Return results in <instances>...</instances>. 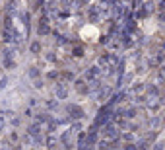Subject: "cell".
Here are the masks:
<instances>
[{
    "label": "cell",
    "instance_id": "6da1fadb",
    "mask_svg": "<svg viewBox=\"0 0 165 150\" xmlns=\"http://www.w3.org/2000/svg\"><path fill=\"white\" fill-rule=\"evenodd\" d=\"M72 140H74V131L68 129L62 133V137H60V142L64 144V148H72Z\"/></svg>",
    "mask_w": 165,
    "mask_h": 150
},
{
    "label": "cell",
    "instance_id": "7a4b0ae2",
    "mask_svg": "<svg viewBox=\"0 0 165 150\" xmlns=\"http://www.w3.org/2000/svg\"><path fill=\"white\" fill-rule=\"evenodd\" d=\"M103 135H105L107 138H117V137H119V133H117V127H115V125H107V127L103 129Z\"/></svg>",
    "mask_w": 165,
    "mask_h": 150
},
{
    "label": "cell",
    "instance_id": "3957f363",
    "mask_svg": "<svg viewBox=\"0 0 165 150\" xmlns=\"http://www.w3.org/2000/svg\"><path fill=\"white\" fill-rule=\"evenodd\" d=\"M55 92H57V98L58 99H64L66 96H68V88H66L64 84H58L57 88H55Z\"/></svg>",
    "mask_w": 165,
    "mask_h": 150
},
{
    "label": "cell",
    "instance_id": "277c9868",
    "mask_svg": "<svg viewBox=\"0 0 165 150\" xmlns=\"http://www.w3.org/2000/svg\"><path fill=\"white\" fill-rule=\"evenodd\" d=\"M107 119H109V109H101V111H99V113H97V119H95V123L97 125H105V123H107Z\"/></svg>",
    "mask_w": 165,
    "mask_h": 150
},
{
    "label": "cell",
    "instance_id": "5b68a950",
    "mask_svg": "<svg viewBox=\"0 0 165 150\" xmlns=\"http://www.w3.org/2000/svg\"><path fill=\"white\" fill-rule=\"evenodd\" d=\"M68 113H72V117H74V119H80L84 115L82 107H78V105H70V107H68Z\"/></svg>",
    "mask_w": 165,
    "mask_h": 150
},
{
    "label": "cell",
    "instance_id": "8992f818",
    "mask_svg": "<svg viewBox=\"0 0 165 150\" xmlns=\"http://www.w3.org/2000/svg\"><path fill=\"white\" fill-rule=\"evenodd\" d=\"M29 135H31V137H35L37 140H41V127H39L37 123L31 125V127H29Z\"/></svg>",
    "mask_w": 165,
    "mask_h": 150
},
{
    "label": "cell",
    "instance_id": "52a82bcc",
    "mask_svg": "<svg viewBox=\"0 0 165 150\" xmlns=\"http://www.w3.org/2000/svg\"><path fill=\"white\" fill-rule=\"evenodd\" d=\"M109 96H111V90H109V88H103V90H99V94H97V98L101 99H105V98H109Z\"/></svg>",
    "mask_w": 165,
    "mask_h": 150
},
{
    "label": "cell",
    "instance_id": "ba28073f",
    "mask_svg": "<svg viewBox=\"0 0 165 150\" xmlns=\"http://www.w3.org/2000/svg\"><path fill=\"white\" fill-rule=\"evenodd\" d=\"M95 76H99V68H91V70L86 74V78H89V80H93Z\"/></svg>",
    "mask_w": 165,
    "mask_h": 150
},
{
    "label": "cell",
    "instance_id": "9c48e42d",
    "mask_svg": "<svg viewBox=\"0 0 165 150\" xmlns=\"http://www.w3.org/2000/svg\"><path fill=\"white\" fill-rule=\"evenodd\" d=\"M89 18H91L93 22L99 18V12H97V8H89Z\"/></svg>",
    "mask_w": 165,
    "mask_h": 150
},
{
    "label": "cell",
    "instance_id": "30bf717a",
    "mask_svg": "<svg viewBox=\"0 0 165 150\" xmlns=\"http://www.w3.org/2000/svg\"><path fill=\"white\" fill-rule=\"evenodd\" d=\"M122 99H124V94H117V96H113V99H111V105L119 103V101H122Z\"/></svg>",
    "mask_w": 165,
    "mask_h": 150
},
{
    "label": "cell",
    "instance_id": "8fae6325",
    "mask_svg": "<svg viewBox=\"0 0 165 150\" xmlns=\"http://www.w3.org/2000/svg\"><path fill=\"white\" fill-rule=\"evenodd\" d=\"M55 144H57V138L51 135V137L47 138V146H49V148H55Z\"/></svg>",
    "mask_w": 165,
    "mask_h": 150
},
{
    "label": "cell",
    "instance_id": "7c38bea8",
    "mask_svg": "<svg viewBox=\"0 0 165 150\" xmlns=\"http://www.w3.org/2000/svg\"><path fill=\"white\" fill-rule=\"evenodd\" d=\"M39 33H49V26H47V24H41V26H39Z\"/></svg>",
    "mask_w": 165,
    "mask_h": 150
},
{
    "label": "cell",
    "instance_id": "4fadbf2b",
    "mask_svg": "<svg viewBox=\"0 0 165 150\" xmlns=\"http://www.w3.org/2000/svg\"><path fill=\"white\" fill-rule=\"evenodd\" d=\"M4 65H6L8 68H14V66H16V60H14V59H6V60H4Z\"/></svg>",
    "mask_w": 165,
    "mask_h": 150
},
{
    "label": "cell",
    "instance_id": "5bb4252c",
    "mask_svg": "<svg viewBox=\"0 0 165 150\" xmlns=\"http://www.w3.org/2000/svg\"><path fill=\"white\" fill-rule=\"evenodd\" d=\"M4 125H6V121H4V115L0 113V131H4Z\"/></svg>",
    "mask_w": 165,
    "mask_h": 150
},
{
    "label": "cell",
    "instance_id": "9a60e30c",
    "mask_svg": "<svg viewBox=\"0 0 165 150\" xmlns=\"http://www.w3.org/2000/svg\"><path fill=\"white\" fill-rule=\"evenodd\" d=\"M39 49H41V45H39V43H31V51H33V53H37Z\"/></svg>",
    "mask_w": 165,
    "mask_h": 150
},
{
    "label": "cell",
    "instance_id": "2e32d148",
    "mask_svg": "<svg viewBox=\"0 0 165 150\" xmlns=\"http://www.w3.org/2000/svg\"><path fill=\"white\" fill-rule=\"evenodd\" d=\"M70 129H72L74 133H76V131H80V129H82V125H80V123H74L72 127H70Z\"/></svg>",
    "mask_w": 165,
    "mask_h": 150
},
{
    "label": "cell",
    "instance_id": "e0dca14e",
    "mask_svg": "<svg viewBox=\"0 0 165 150\" xmlns=\"http://www.w3.org/2000/svg\"><path fill=\"white\" fill-rule=\"evenodd\" d=\"M157 123H159V119H155V117H153L152 121H150V127H157Z\"/></svg>",
    "mask_w": 165,
    "mask_h": 150
},
{
    "label": "cell",
    "instance_id": "ac0fdd59",
    "mask_svg": "<svg viewBox=\"0 0 165 150\" xmlns=\"http://www.w3.org/2000/svg\"><path fill=\"white\" fill-rule=\"evenodd\" d=\"M163 146H165L163 142H157V144H155V146H153V150H163Z\"/></svg>",
    "mask_w": 165,
    "mask_h": 150
},
{
    "label": "cell",
    "instance_id": "d6986e66",
    "mask_svg": "<svg viewBox=\"0 0 165 150\" xmlns=\"http://www.w3.org/2000/svg\"><path fill=\"white\" fill-rule=\"evenodd\" d=\"M6 84H8V80H6V78L0 80V88H6Z\"/></svg>",
    "mask_w": 165,
    "mask_h": 150
},
{
    "label": "cell",
    "instance_id": "ffe728a7",
    "mask_svg": "<svg viewBox=\"0 0 165 150\" xmlns=\"http://www.w3.org/2000/svg\"><path fill=\"white\" fill-rule=\"evenodd\" d=\"M136 150H146V144H144V142H140L138 146H136Z\"/></svg>",
    "mask_w": 165,
    "mask_h": 150
},
{
    "label": "cell",
    "instance_id": "44dd1931",
    "mask_svg": "<svg viewBox=\"0 0 165 150\" xmlns=\"http://www.w3.org/2000/svg\"><path fill=\"white\" fill-rule=\"evenodd\" d=\"M74 55H76V57H80V55H82V49H80V47H78V49H74Z\"/></svg>",
    "mask_w": 165,
    "mask_h": 150
},
{
    "label": "cell",
    "instance_id": "7402d4cb",
    "mask_svg": "<svg viewBox=\"0 0 165 150\" xmlns=\"http://www.w3.org/2000/svg\"><path fill=\"white\" fill-rule=\"evenodd\" d=\"M126 150H136V146H134V144H128V146H126Z\"/></svg>",
    "mask_w": 165,
    "mask_h": 150
},
{
    "label": "cell",
    "instance_id": "603a6c76",
    "mask_svg": "<svg viewBox=\"0 0 165 150\" xmlns=\"http://www.w3.org/2000/svg\"><path fill=\"white\" fill-rule=\"evenodd\" d=\"M163 121H165V117H163Z\"/></svg>",
    "mask_w": 165,
    "mask_h": 150
}]
</instances>
